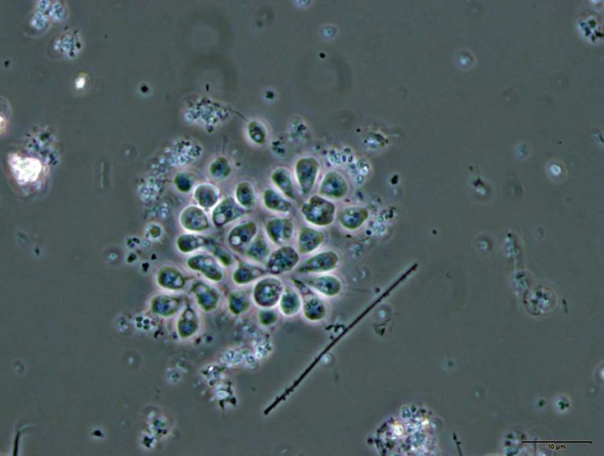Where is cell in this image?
<instances>
[{"instance_id":"1","label":"cell","mask_w":604,"mask_h":456,"mask_svg":"<svg viewBox=\"0 0 604 456\" xmlns=\"http://www.w3.org/2000/svg\"><path fill=\"white\" fill-rule=\"evenodd\" d=\"M300 212L303 219L318 229H325L332 226L339 212L334 201L318 194L309 196L302 205Z\"/></svg>"},{"instance_id":"2","label":"cell","mask_w":604,"mask_h":456,"mask_svg":"<svg viewBox=\"0 0 604 456\" xmlns=\"http://www.w3.org/2000/svg\"><path fill=\"white\" fill-rule=\"evenodd\" d=\"M301 255L294 246L287 244L272 251L264 267L273 276L288 274L301 263Z\"/></svg>"},{"instance_id":"3","label":"cell","mask_w":604,"mask_h":456,"mask_svg":"<svg viewBox=\"0 0 604 456\" xmlns=\"http://www.w3.org/2000/svg\"><path fill=\"white\" fill-rule=\"evenodd\" d=\"M341 257L338 252L329 249L316 252L305 259L297 268L303 275H325L332 273L339 267Z\"/></svg>"},{"instance_id":"4","label":"cell","mask_w":604,"mask_h":456,"mask_svg":"<svg viewBox=\"0 0 604 456\" xmlns=\"http://www.w3.org/2000/svg\"><path fill=\"white\" fill-rule=\"evenodd\" d=\"M320 170V163L314 157H302L297 160L295 167V179L302 195H308L314 191Z\"/></svg>"},{"instance_id":"5","label":"cell","mask_w":604,"mask_h":456,"mask_svg":"<svg viewBox=\"0 0 604 456\" xmlns=\"http://www.w3.org/2000/svg\"><path fill=\"white\" fill-rule=\"evenodd\" d=\"M251 212L240 207L233 196L228 195L221 198L217 206L213 209L211 219L212 224L217 229H223L229 224L243 219Z\"/></svg>"},{"instance_id":"6","label":"cell","mask_w":604,"mask_h":456,"mask_svg":"<svg viewBox=\"0 0 604 456\" xmlns=\"http://www.w3.org/2000/svg\"><path fill=\"white\" fill-rule=\"evenodd\" d=\"M265 233L269 242L281 247L289 244L295 237L296 225L290 217H276L269 219L265 224Z\"/></svg>"},{"instance_id":"7","label":"cell","mask_w":604,"mask_h":456,"mask_svg":"<svg viewBox=\"0 0 604 456\" xmlns=\"http://www.w3.org/2000/svg\"><path fill=\"white\" fill-rule=\"evenodd\" d=\"M186 264L190 270L202 274L209 280L220 282L223 279V267L213 254L197 253L188 258Z\"/></svg>"},{"instance_id":"8","label":"cell","mask_w":604,"mask_h":456,"mask_svg":"<svg viewBox=\"0 0 604 456\" xmlns=\"http://www.w3.org/2000/svg\"><path fill=\"white\" fill-rule=\"evenodd\" d=\"M258 234L259 227L255 221H241L228 232L227 242L233 250L244 252Z\"/></svg>"},{"instance_id":"9","label":"cell","mask_w":604,"mask_h":456,"mask_svg":"<svg viewBox=\"0 0 604 456\" xmlns=\"http://www.w3.org/2000/svg\"><path fill=\"white\" fill-rule=\"evenodd\" d=\"M349 193V185L344 176L337 171H329L323 176L318 195L332 201L345 199Z\"/></svg>"},{"instance_id":"10","label":"cell","mask_w":604,"mask_h":456,"mask_svg":"<svg viewBox=\"0 0 604 456\" xmlns=\"http://www.w3.org/2000/svg\"><path fill=\"white\" fill-rule=\"evenodd\" d=\"M180 221L188 233H199L211 229L212 221L208 212L197 205H189L181 214Z\"/></svg>"},{"instance_id":"11","label":"cell","mask_w":604,"mask_h":456,"mask_svg":"<svg viewBox=\"0 0 604 456\" xmlns=\"http://www.w3.org/2000/svg\"><path fill=\"white\" fill-rule=\"evenodd\" d=\"M326 234L313 226H303L297 234L296 249L301 256L313 255L325 243Z\"/></svg>"},{"instance_id":"12","label":"cell","mask_w":604,"mask_h":456,"mask_svg":"<svg viewBox=\"0 0 604 456\" xmlns=\"http://www.w3.org/2000/svg\"><path fill=\"white\" fill-rule=\"evenodd\" d=\"M370 218V211L361 206L346 207L342 209L337 215V219L342 229L351 232L360 230Z\"/></svg>"},{"instance_id":"13","label":"cell","mask_w":604,"mask_h":456,"mask_svg":"<svg viewBox=\"0 0 604 456\" xmlns=\"http://www.w3.org/2000/svg\"><path fill=\"white\" fill-rule=\"evenodd\" d=\"M195 205L204 209L207 212L212 211L221 200V193L218 186L212 183L199 184L193 190Z\"/></svg>"},{"instance_id":"14","label":"cell","mask_w":604,"mask_h":456,"mask_svg":"<svg viewBox=\"0 0 604 456\" xmlns=\"http://www.w3.org/2000/svg\"><path fill=\"white\" fill-rule=\"evenodd\" d=\"M271 181L276 189L281 193L285 198L290 201L296 200V182L288 169L285 167L276 169L271 175Z\"/></svg>"},{"instance_id":"15","label":"cell","mask_w":604,"mask_h":456,"mask_svg":"<svg viewBox=\"0 0 604 456\" xmlns=\"http://www.w3.org/2000/svg\"><path fill=\"white\" fill-rule=\"evenodd\" d=\"M282 290V282L275 277H264L257 284L254 297L260 303L276 301Z\"/></svg>"},{"instance_id":"16","label":"cell","mask_w":604,"mask_h":456,"mask_svg":"<svg viewBox=\"0 0 604 456\" xmlns=\"http://www.w3.org/2000/svg\"><path fill=\"white\" fill-rule=\"evenodd\" d=\"M262 199L266 210L273 213L287 215L293 207L292 202L276 188H268L264 190Z\"/></svg>"},{"instance_id":"17","label":"cell","mask_w":604,"mask_h":456,"mask_svg":"<svg viewBox=\"0 0 604 456\" xmlns=\"http://www.w3.org/2000/svg\"><path fill=\"white\" fill-rule=\"evenodd\" d=\"M262 267V265L250 261H239L233 272V280L237 284H245L263 277L267 271Z\"/></svg>"},{"instance_id":"18","label":"cell","mask_w":604,"mask_h":456,"mask_svg":"<svg viewBox=\"0 0 604 456\" xmlns=\"http://www.w3.org/2000/svg\"><path fill=\"white\" fill-rule=\"evenodd\" d=\"M11 164V167L17 179L23 182H31L37 179L41 171L39 161L33 158H17Z\"/></svg>"},{"instance_id":"19","label":"cell","mask_w":604,"mask_h":456,"mask_svg":"<svg viewBox=\"0 0 604 456\" xmlns=\"http://www.w3.org/2000/svg\"><path fill=\"white\" fill-rule=\"evenodd\" d=\"M244 253L250 261L265 265L272 253L268 238L258 234Z\"/></svg>"},{"instance_id":"20","label":"cell","mask_w":604,"mask_h":456,"mask_svg":"<svg viewBox=\"0 0 604 456\" xmlns=\"http://www.w3.org/2000/svg\"><path fill=\"white\" fill-rule=\"evenodd\" d=\"M233 198L240 207L249 212L257 205L256 190L253 184L247 181H240L235 186Z\"/></svg>"},{"instance_id":"21","label":"cell","mask_w":604,"mask_h":456,"mask_svg":"<svg viewBox=\"0 0 604 456\" xmlns=\"http://www.w3.org/2000/svg\"><path fill=\"white\" fill-rule=\"evenodd\" d=\"M177 249L183 254H193L197 251L206 248L209 245V240L199 233H187L181 234L178 237Z\"/></svg>"},{"instance_id":"22","label":"cell","mask_w":604,"mask_h":456,"mask_svg":"<svg viewBox=\"0 0 604 456\" xmlns=\"http://www.w3.org/2000/svg\"><path fill=\"white\" fill-rule=\"evenodd\" d=\"M307 279L309 286L321 291L323 293H335L342 286L339 278L329 274L317 275Z\"/></svg>"},{"instance_id":"23","label":"cell","mask_w":604,"mask_h":456,"mask_svg":"<svg viewBox=\"0 0 604 456\" xmlns=\"http://www.w3.org/2000/svg\"><path fill=\"white\" fill-rule=\"evenodd\" d=\"M232 167L227 158L221 156L216 158L209 167V174L216 181H225L232 174Z\"/></svg>"},{"instance_id":"24","label":"cell","mask_w":604,"mask_h":456,"mask_svg":"<svg viewBox=\"0 0 604 456\" xmlns=\"http://www.w3.org/2000/svg\"><path fill=\"white\" fill-rule=\"evenodd\" d=\"M212 254L218 259L222 267L230 268L234 263V257L222 247L214 246Z\"/></svg>"},{"instance_id":"25","label":"cell","mask_w":604,"mask_h":456,"mask_svg":"<svg viewBox=\"0 0 604 456\" xmlns=\"http://www.w3.org/2000/svg\"><path fill=\"white\" fill-rule=\"evenodd\" d=\"M176 186L180 191L183 193H188L194 190L196 185V180L194 177L189 174H181L177 177Z\"/></svg>"}]
</instances>
